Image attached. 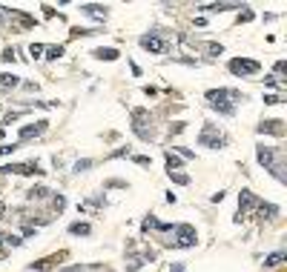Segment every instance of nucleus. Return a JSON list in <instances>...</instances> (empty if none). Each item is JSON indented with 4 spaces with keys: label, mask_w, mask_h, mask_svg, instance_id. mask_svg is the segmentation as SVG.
I'll return each instance as SVG.
<instances>
[{
    "label": "nucleus",
    "mask_w": 287,
    "mask_h": 272,
    "mask_svg": "<svg viewBox=\"0 0 287 272\" xmlns=\"http://www.w3.org/2000/svg\"><path fill=\"white\" fill-rule=\"evenodd\" d=\"M258 160H261V166H267L279 181L285 178V169H282V152L279 149H264V146H258Z\"/></svg>",
    "instance_id": "obj_2"
},
{
    "label": "nucleus",
    "mask_w": 287,
    "mask_h": 272,
    "mask_svg": "<svg viewBox=\"0 0 287 272\" xmlns=\"http://www.w3.org/2000/svg\"><path fill=\"white\" fill-rule=\"evenodd\" d=\"M238 97H241L238 92H230V89H213V92H207V100H210V103H213L221 115H233V112H236V106H233V103H236Z\"/></svg>",
    "instance_id": "obj_1"
},
{
    "label": "nucleus",
    "mask_w": 287,
    "mask_h": 272,
    "mask_svg": "<svg viewBox=\"0 0 287 272\" xmlns=\"http://www.w3.org/2000/svg\"><path fill=\"white\" fill-rule=\"evenodd\" d=\"M261 132H276V135H282V132H285V123L282 121H267V123H261Z\"/></svg>",
    "instance_id": "obj_8"
},
{
    "label": "nucleus",
    "mask_w": 287,
    "mask_h": 272,
    "mask_svg": "<svg viewBox=\"0 0 287 272\" xmlns=\"http://www.w3.org/2000/svg\"><path fill=\"white\" fill-rule=\"evenodd\" d=\"M287 255L285 252H276V255H270V258H267V261H264V264H267V267H276V264H282V261H285Z\"/></svg>",
    "instance_id": "obj_12"
},
{
    "label": "nucleus",
    "mask_w": 287,
    "mask_h": 272,
    "mask_svg": "<svg viewBox=\"0 0 287 272\" xmlns=\"http://www.w3.org/2000/svg\"><path fill=\"white\" fill-rule=\"evenodd\" d=\"M61 55H64V49H61V46H58V49H49V58H61Z\"/></svg>",
    "instance_id": "obj_14"
},
{
    "label": "nucleus",
    "mask_w": 287,
    "mask_h": 272,
    "mask_svg": "<svg viewBox=\"0 0 287 272\" xmlns=\"http://www.w3.org/2000/svg\"><path fill=\"white\" fill-rule=\"evenodd\" d=\"M95 58H103V61H115L118 52L115 49H95Z\"/></svg>",
    "instance_id": "obj_11"
},
{
    "label": "nucleus",
    "mask_w": 287,
    "mask_h": 272,
    "mask_svg": "<svg viewBox=\"0 0 287 272\" xmlns=\"http://www.w3.org/2000/svg\"><path fill=\"white\" fill-rule=\"evenodd\" d=\"M178 166H181V160H178V158H172V152H169V155H167V169L172 172V169H178Z\"/></svg>",
    "instance_id": "obj_13"
},
{
    "label": "nucleus",
    "mask_w": 287,
    "mask_h": 272,
    "mask_svg": "<svg viewBox=\"0 0 287 272\" xmlns=\"http://www.w3.org/2000/svg\"><path fill=\"white\" fill-rule=\"evenodd\" d=\"M69 232H72V235H89V224H81V221H75V224L69 226Z\"/></svg>",
    "instance_id": "obj_9"
},
{
    "label": "nucleus",
    "mask_w": 287,
    "mask_h": 272,
    "mask_svg": "<svg viewBox=\"0 0 287 272\" xmlns=\"http://www.w3.org/2000/svg\"><path fill=\"white\" fill-rule=\"evenodd\" d=\"M141 46H144L147 52H167V40L158 37V34H144V37H141Z\"/></svg>",
    "instance_id": "obj_5"
},
{
    "label": "nucleus",
    "mask_w": 287,
    "mask_h": 272,
    "mask_svg": "<svg viewBox=\"0 0 287 272\" xmlns=\"http://www.w3.org/2000/svg\"><path fill=\"white\" fill-rule=\"evenodd\" d=\"M20 80L15 78V75H0V92H9L12 86H17Z\"/></svg>",
    "instance_id": "obj_7"
},
{
    "label": "nucleus",
    "mask_w": 287,
    "mask_h": 272,
    "mask_svg": "<svg viewBox=\"0 0 287 272\" xmlns=\"http://www.w3.org/2000/svg\"><path fill=\"white\" fill-rule=\"evenodd\" d=\"M258 61H250V58H233L230 61V72L233 75H244V78H250V75H258Z\"/></svg>",
    "instance_id": "obj_3"
},
{
    "label": "nucleus",
    "mask_w": 287,
    "mask_h": 272,
    "mask_svg": "<svg viewBox=\"0 0 287 272\" xmlns=\"http://www.w3.org/2000/svg\"><path fill=\"white\" fill-rule=\"evenodd\" d=\"M175 229H178V235H175V246H178V249H187V246H192V243L198 241V238H195V229H192V226H187V224H181V226H175Z\"/></svg>",
    "instance_id": "obj_4"
},
{
    "label": "nucleus",
    "mask_w": 287,
    "mask_h": 272,
    "mask_svg": "<svg viewBox=\"0 0 287 272\" xmlns=\"http://www.w3.org/2000/svg\"><path fill=\"white\" fill-rule=\"evenodd\" d=\"M64 258H66V252H58V255H52V258H46V261H37V264H32V270L43 272V270H49V267H55V264H61Z\"/></svg>",
    "instance_id": "obj_6"
},
{
    "label": "nucleus",
    "mask_w": 287,
    "mask_h": 272,
    "mask_svg": "<svg viewBox=\"0 0 287 272\" xmlns=\"http://www.w3.org/2000/svg\"><path fill=\"white\" fill-rule=\"evenodd\" d=\"M43 129H46V123L40 121L37 126H26V129H23L20 135H23V138H34V135H37V132H43Z\"/></svg>",
    "instance_id": "obj_10"
}]
</instances>
